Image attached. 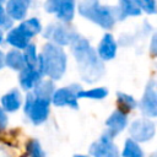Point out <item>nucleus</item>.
I'll return each instance as SVG.
<instances>
[{
	"label": "nucleus",
	"mask_w": 157,
	"mask_h": 157,
	"mask_svg": "<svg viewBox=\"0 0 157 157\" xmlns=\"http://www.w3.org/2000/svg\"><path fill=\"white\" fill-rule=\"evenodd\" d=\"M20 31L27 37V38H32L37 34H39L42 32V25L40 21L37 17H31L26 21H23L20 26H18Z\"/></svg>",
	"instance_id": "19"
},
{
	"label": "nucleus",
	"mask_w": 157,
	"mask_h": 157,
	"mask_svg": "<svg viewBox=\"0 0 157 157\" xmlns=\"http://www.w3.org/2000/svg\"><path fill=\"white\" fill-rule=\"evenodd\" d=\"M118 50V44L114 39V37L110 33H105L97 48V55L102 61H108L115 58Z\"/></svg>",
	"instance_id": "11"
},
{
	"label": "nucleus",
	"mask_w": 157,
	"mask_h": 157,
	"mask_svg": "<svg viewBox=\"0 0 157 157\" xmlns=\"http://www.w3.org/2000/svg\"><path fill=\"white\" fill-rule=\"evenodd\" d=\"M105 125H107L108 130L110 132H113L114 135L119 134L128 125V115H126V113H124V112H121L119 109L113 112L110 114V117L105 120Z\"/></svg>",
	"instance_id": "15"
},
{
	"label": "nucleus",
	"mask_w": 157,
	"mask_h": 157,
	"mask_svg": "<svg viewBox=\"0 0 157 157\" xmlns=\"http://www.w3.org/2000/svg\"><path fill=\"white\" fill-rule=\"evenodd\" d=\"M5 66L11 67L12 70L20 71L26 66L25 63V58L23 54L21 53L20 49H11L7 52V54L5 55Z\"/></svg>",
	"instance_id": "18"
},
{
	"label": "nucleus",
	"mask_w": 157,
	"mask_h": 157,
	"mask_svg": "<svg viewBox=\"0 0 157 157\" xmlns=\"http://www.w3.org/2000/svg\"><path fill=\"white\" fill-rule=\"evenodd\" d=\"M7 121H9V119H7L6 112L0 107V130H2V129H5V128H6Z\"/></svg>",
	"instance_id": "28"
},
{
	"label": "nucleus",
	"mask_w": 157,
	"mask_h": 157,
	"mask_svg": "<svg viewBox=\"0 0 157 157\" xmlns=\"http://www.w3.org/2000/svg\"><path fill=\"white\" fill-rule=\"evenodd\" d=\"M2 2H5V0H0V5H1Z\"/></svg>",
	"instance_id": "33"
},
{
	"label": "nucleus",
	"mask_w": 157,
	"mask_h": 157,
	"mask_svg": "<svg viewBox=\"0 0 157 157\" xmlns=\"http://www.w3.org/2000/svg\"><path fill=\"white\" fill-rule=\"evenodd\" d=\"M31 0H9L6 2L5 12L12 21H21L26 17Z\"/></svg>",
	"instance_id": "13"
},
{
	"label": "nucleus",
	"mask_w": 157,
	"mask_h": 157,
	"mask_svg": "<svg viewBox=\"0 0 157 157\" xmlns=\"http://www.w3.org/2000/svg\"><path fill=\"white\" fill-rule=\"evenodd\" d=\"M5 66V54L0 50V70Z\"/></svg>",
	"instance_id": "29"
},
{
	"label": "nucleus",
	"mask_w": 157,
	"mask_h": 157,
	"mask_svg": "<svg viewBox=\"0 0 157 157\" xmlns=\"http://www.w3.org/2000/svg\"><path fill=\"white\" fill-rule=\"evenodd\" d=\"M155 80H151L145 88L144 96L140 102V109L141 113L146 117L155 118L157 115V96H156V90H155Z\"/></svg>",
	"instance_id": "10"
},
{
	"label": "nucleus",
	"mask_w": 157,
	"mask_h": 157,
	"mask_svg": "<svg viewBox=\"0 0 157 157\" xmlns=\"http://www.w3.org/2000/svg\"><path fill=\"white\" fill-rule=\"evenodd\" d=\"M78 13L96 23L97 26L110 29L119 21V12L117 6L102 5L98 0H81L78 2Z\"/></svg>",
	"instance_id": "3"
},
{
	"label": "nucleus",
	"mask_w": 157,
	"mask_h": 157,
	"mask_svg": "<svg viewBox=\"0 0 157 157\" xmlns=\"http://www.w3.org/2000/svg\"><path fill=\"white\" fill-rule=\"evenodd\" d=\"M2 39H4V34H2V29L0 28V43L2 42Z\"/></svg>",
	"instance_id": "31"
},
{
	"label": "nucleus",
	"mask_w": 157,
	"mask_h": 157,
	"mask_svg": "<svg viewBox=\"0 0 157 157\" xmlns=\"http://www.w3.org/2000/svg\"><path fill=\"white\" fill-rule=\"evenodd\" d=\"M75 0H47L44 4V10L49 13H55L58 20L64 23L72 21L75 16Z\"/></svg>",
	"instance_id": "8"
},
{
	"label": "nucleus",
	"mask_w": 157,
	"mask_h": 157,
	"mask_svg": "<svg viewBox=\"0 0 157 157\" xmlns=\"http://www.w3.org/2000/svg\"><path fill=\"white\" fill-rule=\"evenodd\" d=\"M36 67L42 75H47L52 80H60L66 70V54L60 45L49 42L38 54Z\"/></svg>",
	"instance_id": "2"
},
{
	"label": "nucleus",
	"mask_w": 157,
	"mask_h": 157,
	"mask_svg": "<svg viewBox=\"0 0 157 157\" xmlns=\"http://www.w3.org/2000/svg\"><path fill=\"white\" fill-rule=\"evenodd\" d=\"M74 157H90V156H85V155H75Z\"/></svg>",
	"instance_id": "32"
},
{
	"label": "nucleus",
	"mask_w": 157,
	"mask_h": 157,
	"mask_svg": "<svg viewBox=\"0 0 157 157\" xmlns=\"http://www.w3.org/2000/svg\"><path fill=\"white\" fill-rule=\"evenodd\" d=\"M114 136L115 135L109 130L103 132L99 140L94 141L90 146V155L92 157H119L118 147L113 144Z\"/></svg>",
	"instance_id": "7"
},
{
	"label": "nucleus",
	"mask_w": 157,
	"mask_h": 157,
	"mask_svg": "<svg viewBox=\"0 0 157 157\" xmlns=\"http://www.w3.org/2000/svg\"><path fill=\"white\" fill-rule=\"evenodd\" d=\"M23 50H25V52H23L22 54H23V58H25L26 66H33V67H36L37 60H38L37 47H36L33 43H28L27 47H26Z\"/></svg>",
	"instance_id": "24"
},
{
	"label": "nucleus",
	"mask_w": 157,
	"mask_h": 157,
	"mask_svg": "<svg viewBox=\"0 0 157 157\" xmlns=\"http://www.w3.org/2000/svg\"><path fill=\"white\" fill-rule=\"evenodd\" d=\"M12 20L6 15L5 9L0 5V27L1 29H10L12 28Z\"/></svg>",
	"instance_id": "26"
},
{
	"label": "nucleus",
	"mask_w": 157,
	"mask_h": 157,
	"mask_svg": "<svg viewBox=\"0 0 157 157\" xmlns=\"http://www.w3.org/2000/svg\"><path fill=\"white\" fill-rule=\"evenodd\" d=\"M117 98H118V102H119V110L126 113L134 108L137 107V102L130 96V94H126L124 92H118L117 93Z\"/></svg>",
	"instance_id": "23"
},
{
	"label": "nucleus",
	"mask_w": 157,
	"mask_h": 157,
	"mask_svg": "<svg viewBox=\"0 0 157 157\" xmlns=\"http://www.w3.org/2000/svg\"><path fill=\"white\" fill-rule=\"evenodd\" d=\"M141 11H145L148 15L156 13V0H137Z\"/></svg>",
	"instance_id": "25"
},
{
	"label": "nucleus",
	"mask_w": 157,
	"mask_h": 157,
	"mask_svg": "<svg viewBox=\"0 0 157 157\" xmlns=\"http://www.w3.org/2000/svg\"><path fill=\"white\" fill-rule=\"evenodd\" d=\"M42 72L33 66H25L22 70H20L18 81L23 90L31 91L40 80H42Z\"/></svg>",
	"instance_id": "12"
},
{
	"label": "nucleus",
	"mask_w": 157,
	"mask_h": 157,
	"mask_svg": "<svg viewBox=\"0 0 157 157\" xmlns=\"http://www.w3.org/2000/svg\"><path fill=\"white\" fill-rule=\"evenodd\" d=\"M49 105L50 99L37 97L33 94V92H28L25 102V113L33 124L39 125L48 119Z\"/></svg>",
	"instance_id": "4"
},
{
	"label": "nucleus",
	"mask_w": 157,
	"mask_h": 157,
	"mask_svg": "<svg viewBox=\"0 0 157 157\" xmlns=\"http://www.w3.org/2000/svg\"><path fill=\"white\" fill-rule=\"evenodd\" d=\"M108 96V90L105 87H97L88 91L80 90L77 92V98H91V99H103Z\"/></svg>",
	"instance_id": "22"
},
{
	"label": "nucleus",
	"mask_w": 157,
	"mask_h": 157,
	"mask_svg": "<svg viewBox=\"0 0 157 157\" xmlns=\"http://www.w3.org/2000/svg\"><path fill=\"white\" fill-rule=\"evenodd\" d=\"M22 105V96L18 90L13 88L1 97V108L7 113L18 110Z\"/></svg>",
	"instance_id": "14"
},
{
	"label": "nucleus",
	"mask_w": 157,
	"mask_h": 157,
	"mask_svg": "<svg viewBox=\"0 0 157 157\" xmlns=\"http://www.w3.org/2000/svg\"><path fill=\"white\" fill-rule=\"evenodd\" d=\"M28 148H29L31 157H45V155H44V152H43L38 141H31Z\"/></svg>",
	"instance_id": "27"
},
{
	"label": "nucleus",
	"mask_w": 157,
	"mask_h": 157,
	"mask_svg": "<svg viewBox=\"0 0 157 157\" xmlns=\"http://www.w3.org/2000/svg\"><path fill=\"white\" fill-rule=\"evenodd\" d=\"M155 123L147 118L135 119L129 126V134L136 142H146L155 136Z\"/></svg>",
	"instance_id": "9"
},
{
	"label": "nucleus",
	"mask_w": 157,
	"mask_h": 157,
	"mask_svg": "<svg viewBox=\"0 0 157 157\" xmlns=\"http://www.w3.org/2000/svg\"><path fill=\"white\" fill-rule=\"evenodd\" d=\"M6 42L13 47L15 49H20V50H23L27 44L29 43V38H27L21 31L18 27H15V28H11L7 34H6Z\"/></svg>",
	"instance_id": "17"
},
{
	"label": "nucleus",
	"mask_w": 157,
	"mask_h": 157,
	"mask_svg": "<svg viewBox=\"0 0 157 157\" xmlns=\"http://www.w3.org/2000/svg\"><path fill=\"white\" fill-rule=\"evenodd\" d=\"M117 7L119 12V21H123L128 16H140L142 12L137 0H119V5Z\"/></svg>",
	"instance_id": "16"
},
{
	"label": "nucleus",
	"mask_w": 157,
	"mask_h": 157,
	"mask_svg": "<svg viewBox=\"0 0 157 157\" xmlns=\"http://www.w3.org/2000/svg\"><path fill=\"white\" fill-rule=\"evenodd\" d=\"M123 157H145L142 148L140 147L139 142H136L135 140L126 139L125 144H124V150L121 152Z\"/></svg>",
	"instance_id": "21"
},
{
	"label": "nucleus",
	"mask_w": 157,
	"mask_h": 157,
	"mask_svg": "<svg viewBox=\"0 0 157 157\" xmlns=\"http://www.w3.org/2000/svg\"><path fill=\"white\" fill-rule=\"evenodd\" d=\"M32 90H33L32 92H33L34 96L50 99L55 88H54V83L52 81H49V80H40Z\"/></svg>",
	"instance_id": "20"
},
{
	"label": "nucleus",
	"mask_w": 157,
	"mask_h": 157,
	"mask_svg": "<svg viewBox=\"0 0 157 157\" xmlns=\"http://www.w3.org/2000/svg\"><path fill=\"white\" fill-rule=\"evenodd\" d=\"M76 32L66 23H50L44 29V38L49 39L52 43L58 44L60 47L69 45Z\"/></svg>",
	"instance_id": "6"
},
{
	"label": "nucleus",
	"mask_w": 157,
	"mask_h": 157,
	"mask_svg": "<svg viewBox=\"0 0 157 157\" xmlns=\"http://www.w3.org/2000/svg\"><path fill=\"white\" fill-rule=\"evenodd\" d=\"M70 49L77 63L81 78L87 83L97 82L104 74V65L90 42L76 33L70 42Z\"/></svg>",
	"instance_id": "1"
},
{
	"label": "nucleus",
	"mask_w": 157,
	"mask_h": 157,
	"mask_svg": "<svg viewBox=\"0 0 157 157\" xmlns=\"http://www.w3.org/2000/svg\"><path fill=\"white\" fill-rule=\"evenodd\" d=\"M80 90H82V87L78 83H72L70 86L54 90L50 102L56 107H71L74 109H78L77 92Z\"/></svg>",
	"instance_id": "5"
},
{
	"label": "nucleus",
	"mask_w": 157,
	"mask_h": 157,
	"mask_svg": "<svg viewBox=\"0 0 157 157\" xmlns=\"http://www.w3.org/2000/svg\"><path fill=\"white\" fill-rule=\"evenodd\" d=\"M155 47H156V36L152 37V42H151V52H152V55H155V53H156Z\"/></svg>",
	"instance_id": "30"
}]
</instances>
